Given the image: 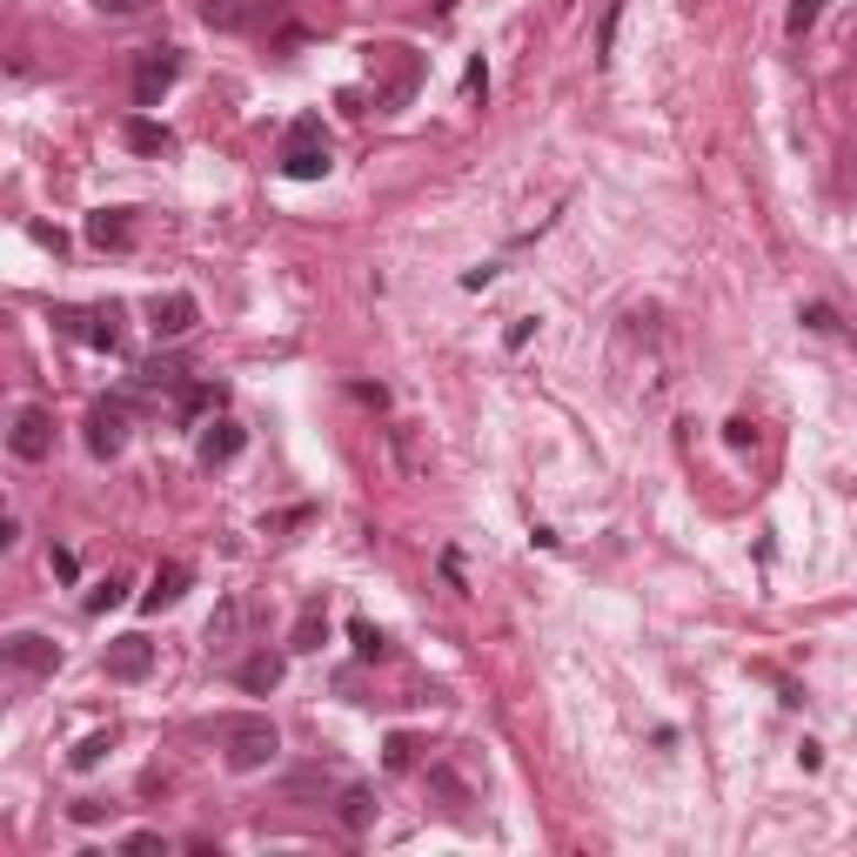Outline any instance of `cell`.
I'll list each match as a JSON object with an SVG mask.
<instances>
[{
	"label": "cell",
	"mask_w": 857,
	"mask_h": 857,
	"mask_svg": "<svg viewBox=\"0 0 857 857\" xmlns=\"http://www.w3.org/2000/svg\"><path fill=\"white\" fill-rule=\"evenodd\" d=\"M369 74H376V108H402L422 80V61H415V47L382 41V47H369Z\"/></svg>",
	"instance_id": "cell-1"
},
{
	"label": "cell",
	"mask_w": 857,
	"mask_h": 857,
	"mask_svg": "<svg viewBox=\"0 0 857 857\" xmlns=\"http://www.w3.org/2000/svg\"><path fill=\"white\" fill-rule=\"evenodd\" d=\"M282 175H295V182H322V175H328L322 115H295V121H289V134H282Z\"/></svg>",
	"instance_id": "cell-2"
},
{
	"label": "cell",
	"mask_w": 857,
	"mask_h": 857,
	"mask_svg": "<svg viewBox=\"0 0 857 857\" xmlns=\"http://www.w3.org/2000/svg\"><path fill=\"white\" fill-rule=\"evenodd\" d=\"M221 744H228V770H262V763H275V750H282V737H275V724L269 717H228L221 724Z\"/></svg>",
	"instance_id": "cell-3"
},
{
	"label": "cell",
	"mask_w": 857,
	"mask_h": 857,
	"mask_svg": "<svg viewBox=\"0 0 857 857\" xmlns=\"http://www.w3.org/2000/svg\"><path fill=\"white\" fill-rule=\"evenodd\" d=\"M175 74H182V54H175V47L134 54V101H141V108H161V95L175 88Z\"/></svg>",
	"instance_id": "cell-4"
},
{
	"label": "cell",
	"mask_w": 857,
	"mask_h": 857,
	"mask_svg": "<svg viewBox=\"0 0 857 857\" xmlns=\"http://www.w3.org/2000/svg\"><path fill=\"white\" fill-rule=\"evenodd\" d=\"M8 449H14L21 463H47V449H54V415H47V409H21Z\"/></svg>",
	"instance_id": "cell-5"
},
{
	"label": "cell",
	"mask_w": 857,
	"mask_h": 857,
	"mask_svg": "<svg viewBox=\"0 0 857 857\" xmlns=\"http://www.w3.org/2000/svg\"><path fill=\"white\" fill-rule=\"evenodd\" d=\"M74 341H95V349H121V328H115V308H61L54 315Z\"/></svg>",
	"instance_id": "cell-6"
},
{
	"label": "cell",
	"mask_w": 857,
	"mask_h": 857,
	"mask_svg": "<svg viewBox=\"0 0 857 857\" xmlns=\"http://www.w3.org/2000/svg\"><path fill=\"white\" fill-rule=\"evenodd\" d=\"M121 443H128V402H95L88 409V449L121 456Z\"/></svg>",
	"instance_id": "cell-7"
},
{
	"label": "cell",
	"mask_w": 857,
	"mask_h": 857,
	"mask_svg": "<svg viewBox=\"0 0 857 857\" xmlns=\"http://www.w3.org/2000/svg\"><path fill=\"white\" fill-rule=\"evenodd\" d=\"M8 663H14V670H28V676H54L61 643H54V637H41V630H14V637H8Z\"/></svg>",
	"instance_id": "cell-8"
},
{
	"label": "cell",
	"mask_w": 857,
	"mask_h": 857,
	"mask_svg": "<svg viewBox=\"0 0 857 857\" xmlns=\"http://www.w3.org/2000/svg\"><path fill=\"white\" fill-rule=\"evenodd\" d=\"M101 670H108L115 683H141V676L154 670V643H148V637H115L108 657H101Z\"/></svg>",
	"instance_id": "cell-9"
},
{
	"label": "cell",
	"mask_w": 857,
	"mask_h": 857,
	"mask_svg": "<svg viewBox=\"0 0 857 857\" xmlns=\"http://www.w3.org/2000/svg\"><path fill=\"white\" fill-rule=\"evenodd\" d=\"M195 315H202V308H195V295H182V289H175V295H154L148 328H154L161 341H175V335H188V328H195Z\"/></svg>",
	"instance_id": "cell-10"
},
{
	"label": "cell",
	"mask_w": 857,
	"mask_h": 857,
	"mask_svg": "<svg viewBox=\"0 0 857 857\" xmlns=\"http://www.w3.org/2000/svg\"><path fill=\"white\" fill-rule=\"evenodd\" d=\"M202 21L215 34H248V28H262V0H202Z\"/></svg>",
	"instance_id": "cell-11"
},
{
	"label": "cell",
	"mask_w": 857,
	"mask_h": 857,
	"mask_svg": "<svg viewBox=\"0 0 857 857\" xmlns=\"http://www.w3.org/2000/svg\"><path fill=\"white\" fill-rule=\"evenodd\" d=\"M241 443H248V428H241V422H215L208 436H202V463H208V469H221V463H235V456H241Z\"/></svg>",
	"instance_id": "cell-12"
},
{
	"label": "cell",
	"mask_w": 857,
	"mask_h": 857,
	"mask_svg": "<svg viewBox=\"0 0 857 857\" xmlns=\"http://www.w3.org/2000/svg\"><path fill=\"white\" fill-rule=\"evenodd\" d=\"M182 589H188V563H161L141 604H148V610H167V604H182Z\"/></svg>",
	"instance_id": "cell-13"
},
{
	"label": "cell",
	"mask_w": 857,
	"mask_h": 857,
	"mask_svg": "<svg viewBox=\"0 0 857 857\" xmlns=\"http://www.w3.org/2000/svg\"><path fill=\"white\" fill-rule=\"evenodd\" d=\"M88 241H95V248H128V241H134L128 208H101V215H88Z\"/></svg>",
	"instance_id": "cell-14"
},
{
	"label": "cell",
	"mask_w": 857,
	"mask_h": 857,
	"mask_svg": "<svg viewBox=\"0 0 857 857\" xmlns=\"http://www.w3.org/2000/svg\"><path fill=\"white\" fill-rule=\"evenodd\" d=\"M322 637H328V610H322V604H302V617H295V630H289V650H322Z\"/></svg>",
	"instance_id": "cell-15"
},
{
	"label": "cell",
	"mask_w": 857,
	"mask_h": 857,
	"mask_svg": "<svg viewBox=\"0 0 857 857\" xmlns=\"http://www.w3.org/2000/svg\"><path fill=\"white\" fill-rule=\"evenodd\" d=\"M128 148H134V154H167V148H175V134H167L161 121H148V115H134V121H128Z\"/></svg>",
	"instance_id": "cell-16"
},
{
	"label": "cell",
	"mask_w": 857,
	"mask_h": 857,
	"mask_svg": "<svg viewBox=\"0 0 857 857\" xmlns=\"http://www.w3.org/2000/svg\"><path fill=\"white\" fill-rule=\"evenodd\" d=\"M275 683H282V657H248L241 663V691H254V697H262V691H275Z\"/></svg>",
	"instance_id": "cell-17"
},
{
	"label": "cell",
	"mask_w": 857,
	"mask_h": 857,
	"mask_svg": "<svg viewBox=\"0 0 857 857\" xmlns=\"http://www.w3.org/2000/svg\"><path fill=\"white\" fill-rule=\"evenodd\" d=\"M369 817H376V798L356 784V791H341V824L349 831H369Z\"/></svg>",
	"instance_id": "cell-18"
},
{
	"label": "cell",
	"mask_w": 857,
	"mask_h": 857,
	"mask_svg": "<svg viewBox=\"0 0 857 857\" xmlns=\"http://www.w3.org/2000/svg\"><path fill=\"white\" fill-rule=\"evenodd\" d=\"M121 596H128V583H121V576H101V583L88 589V617H108V610L121 604Z\"/></svg>",
	"instance_id": "cell-19"
},
{
	"label": "cell",
	"mask_w": 857,
	"mask_h": 857,
	"mask_svg": "<svg viewBox=\"0 0 857 857\" xmlns=\"http://www.w3.org/2000/svg\"><path fill=\"white\" fill-rule=\"evenodd\" d=\"M817 14H824V0H791V14H784V34H791V41H804V34L817 28Z\"/></svg>",
	"instance_id": "cell-20"
},
{
	"label": "cell",
	"mask_w": 857,
	"mask_h": 857,
	"mask_svg": "<svg viewBox=\"0 0 857 857\" xmlns=\"http://www.w3.org/2000/svg\"><path fill=\"white\" fill-rule=\"evenodd\" d=\"M428 784H436V791L449 798V811H456V817L469 811V791H463V778H456V770H443V763H436V770H428Z\"/></svg>",
	"instance_id": "cell-21"
},
{
	"label": "cell",
	"mask_w": 857,
	"mask_h": 857,
	"mask_svg": "<svg viewBox=\"0 0 857 857\" xmlns=\"http://www.w3.org/2000/svg\"><path fill=\"white\" fill-rule=\"evenodd\" d=\"M617 21H623V0H610V8H604V28H596V61H610V47H617Z\"/></svg>",
	"instance_id": "cell-22"
},
{
	"label": "cell",
	"mask_w": 857,
	"mask_h": 857,
	"mask_svg": "<svg viewBox=\"0 0 857 857\" xmlns=\"http://www.w3.org/2000/svg\"><path fill=\"white\" fill-rule=\"evenodd\" d=\"M108 750H115V737H108V730H95L88 744H80V750H74V770H95V763H101Z\"/></svg>",
	"instance_id": "cell-23"
},
{
	"label": "cell",
	"mask_w": 857,
	"mask_h": 857,
	"mask_svg": "<svg viewBox=\"0 0 857 857\" xmlns=\"http://www.w3.org/2000/svg\"><path fill=\"white\" fill-rule=\"evenodd\" d=\"M182 409H188V415H202V409H221V389H208V382H195V389L182 395Z\"/></svg>",
	"instance_id": "cell-24"
},
{
	"label": "cell",
	"mask_w": 857,
	"mask_h": 857,
	"mask_svg": "<svg viewBox=\"0 0 857 857\" xmlns=\"http://www.w3.org/2000/svg\"><path fill=\"white\" fill-rule=\"evenodd\" d=\"M349 637H356V650H362V657H382V650H389V637H382L376 623H356Z\"/></svg>",
	"instance_id": "cell-25"
},
{
	"label": "cell",
	"mask_w": 857,
	"mask_h": 857,
	"mask_svg": "<svg viewBox=\"0 0 857 857\" xmlns=\"http://www.w3.org/2000/svg\"><path fill=\"white\" fill-rule=\"evenodd\" d=\"M409 757H415V744H409V737H389V770H409Z\"/></svg>",
	"instance_id": "cell-26"
},
{
	"label": "cell",
	"mask_w": 857,
	"mask_h": 857,
	"mask_svg": "<svg viewBox=\"0 0 857 857\" xmlns=\"http://www.w3.org/2000/svg\"><path fill=\"white\" fill-rule=\"evenodd\" d=\"M101 14H148V0H95Z\"/></svg>",
	"instance_id": "cell-27"
},
{
	"label": "cell",
	"mask_w": 857,
	"mask_h": 857,
	"mask_svg": "<svg viewBox=\"0 0 857 857\" xmlns=\"http://www.w3.org/2000/svg\"><path fill=\"white\" fill-rule=\"evenodd\" d=\"M804 322H811V328H837V315H831L824 302H811V308H804Z\"/></svg>",
	"instance_id": "cell-28"
},
{
	"label": "cell",
	"mask_w": 857,
	"mask_h": 857,
	"mask_svg": "<svg viewBox=\"0 0 857 857\" xmlns=\"http://www.w3.org/2000/svg\"><path fill=\"white\" fill-rule=\"evenodd\" d=\"M850 188H857V154H850Z\"/></svg>",
	"instance_id": "cell-29"
},
{
	"label": "cell",
	"mask_w": 857,
	"mask_h": 857,
	"mask_svg": "<svg viewBox=\"0 0 857 857\" xmlns=\"http://www.w3.org/2000/svg\"><path fill=\"white\" fill-rule=\"evenodd\" d=\"M436 8H443V14H449V8H456V0H436Z\"/></svg>",
	"instance_id": "cell-30"
}]
</instances>
